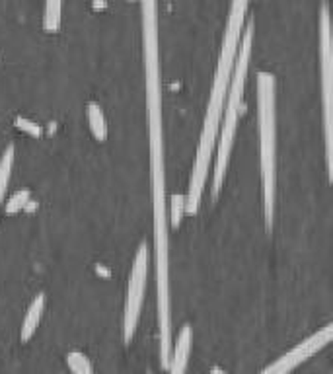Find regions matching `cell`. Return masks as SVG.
<instances>
[{
    "mask_svg": "<svg viewBox=\"0 0 333 374\" xmlns=\"http://www.w3.org/2000/svg\"><path fill=\"white\" fill-rule=\"evenodd\" d=\"M247 6H250V0H232V6H230L226 29H224V37H222V47H220V57L217 62V72H215V80H212V88H210V100L207 104V112H205L201 139H199L191 180H189V187H187V195H185V213L187 215L199 213L203 189L207 183V175H209L212 148L217 145V137H219L224 100L228 98V88L232 82L234 65H236L238 47H240L242 34H244Z\"/></svg>",
    "mask_w": 333,
    "mask_h": 374,
    "instance_id": "6da1fadb",
    "label": "cell"
},
{
    "mask_svg": "<svg viewBox=\"0 0 333 374\" xmlns=\"http://www.w3.org/2000/svg\"><path fill=\"white\" fill-rule=\"evenodd\" d=\"M257 123L261 166L263 215L267 232L273 230L277 197V80L271 72H257Z\"/></svg>",
    "mask_w": 333,
    "mask_h": 374,
    "instance_id": "7a4b0ae2",
    "label": "cell"
},
{
    "mask_svg": "<svg viewBox=\"0 0 333 374\" xmlns=\"http://www.w3.org/2000/svg\"><path fill=\"white\" fill-rule=\"evenodd\" d=\"M252 39H254V24L250 22V24L244 27V34H242V41H240V47H238L236 65H234V74H232V82H230V88H228L224 121L220 125L217 164H215V172H212V187H210L212 199H217L220 189H222L224 175H226L228 170V162H230V152H232L234 137H236L238 117H240L242 107H244V90L245 80H247V69H250Z\"/></svg>",
    "mask_w": 333,
    "mask_h": 374,
    "instance_id": "3957f363",
    "label": "cell"
},
{
    "mask_svg": "<svg viewBox=\"0 0 333 374\" xmlns=\"http://www.w3.org/2000/svg\"><path fill=\"white\" fill-rule=\"evenodd\" d=\"M320 76H322V105H324V137L327 180L333 183V26L329 4L320 8Z\"/></svg>",
    "mask_w": 333,
    "mask_h": 374,
    "instance_id": "277c9868",
    "label": "cell"
},
{
    "mask_svg": "<svg viewBox=\"0 0 333 374\" xmlns=\"http://www.w3.org/2000/svg\"><path fill=\"white\" fill-rule=\"evenodd\" d=\"M149 246L142 242L132 260L131 275H129V287L125 298V310H123V341L129 345L137 333L140 320V310L144 302V290H147V279H149Z\"/></svg>",
    "mask_w": 333,
    "mask_h": 374,
    "instance_id": "5b68a950",
    "label": "cell"
},
{
    "mask_svg": "<svg viewBox=\"0 0 333 374\" xmlns=\"http://www.w3.org/2000/svg\"><path fill=\"white\" fill-rule=\"evenodd\" d=\"M333 341V322H329L327 326H324L322 330H318L315 333H312L310 338H306L304 341H300L297 347L290 349L289 353H285L283 357L277 359L273 365H269L267 368H263L265 374H287L297 370L298 366L302 363H306L308 359L314 357L318 351H322L324 347H327Z\"/></svg>",
    "mask_w": 333,
    "mask_h": 374,
    "instance_id": "8992f818",
    "label": "cell"
},
{
    "mask_svg": "<svg viewBox=\"0 0 333 374\" xmlns=\"http://www.w3.org/2000/svg\"><path fill=\"white\" fill-rule=\"evenodd\" d=\"M193 343V330L189 323H184V328L177 333V340L172 349V361L168 366V373L172 374H184L187 368V361H189V353H191Z\"/></svg>",
    "mask_w": 333,
    "mask_h": 374,
    "instance_id": "52a82bcc",
    "label": "cell"
},
{
    "mask_svg": "<svg viewBox=\"0 0 333 374\" xmlns=\"http://www.w3.org/2000/svg\"><path fill=\"white\" fill-rule=\"evenodd\" d=\"M43 312H45V295H37L34 300H32V305L27 306L24 322H22V333H20L22 343H27V341L34 338L35 330H37V326H39L41 318H43Z\"/></svg>",
    "mask_w": 333,
    "mask_h": 374,
    "instance_id": "ba28073f",
    "label": "cell"
},
{
    "mask_svg": "<svg viewBox=\"0 0 333 374\" xmlns=\"http://www.w3.org/2000/svg\"><path fill=\"white\" fill-rule=\"evenodd\" d=\"M86 117H88V127L90 133L94 135V139L97 142H104L107 139V121H105L104 109L100 107L96 102H90L86 105Z\"/></svg>",
    "mask_w": 333,
    "mask_h": 374,
    "instance_id": "9c48e42d",
    "label": "cell"
},
{
    "mask_svg": "<svg viewBox=\"0 0 333 374\" xmlns=\"http://www.w3.org/2000/svg\"><path fill=\"white\" fill-rule=\"evenodd\" d=\"M62 6H64V0H45V8H43L45 32L55 34V32L61 27Z\"/></svg>",
    "mask_w": 333,
    "mask_h": 374,
    "instance_id": "30bf717a",
    "label": "cell"
},
{
    "mask_svg": "<svg viewBox=\"0 0 333 374\" xmlns=\"http://www.w3.org/2000/svg\"><path fill=\"white\" fill-rule=\"evenodd\" d=\"M12 164H14V147L10 145V147L4 150L2 158H0V209H2L4 195H6V189H8Z\"/></svg>",
    "mask_w": 333,
    "mask_h": 374,
    "instance_id": "8fae6325",
    "label": "cell"
},
{
    "mask_svg": "<svg viewBox=\"0 0 333 374\" xmlns=\"http://www.w3.org/2000/svg\"><path fill=\"white\" fill-rule=\"evenodd\" d=\"M67 363H69V368L72 373L76 374H90L92 373V363L86 355H82L79 351H72L67 355Z\"/></svg>",
    "mask_w": 333,
    "mask_h": 374,
    "instance_id": "7c38bea8",
    "label": "cell"
},
{
    "mask_svg": "<svg viewBox=\"0 0 333 374\" xmlns=\"http://www.w3.org/2000/svg\"><path fill=\"white\" fill-rule=\"evenodd\" d=\"M185 213V195H174L170 203V227L177 228L182 225V217Z\"/></svg>",
    "mask_w": 333,
    "mask_h": 374,
    "instance_id": "4fadbf2b",
    "label": "cell"
},
{
    "mask_svg": "<svg viewBox=\"0 0 333 374\" xmlns=\"http://www.w3.org/2000/svg\"><path fill=\"white\" fill-rule=\"evenodd\" d=\"M29 201V192H18L12 199H10L8 213H18L22 207H26V203Z\"/></svg>",
    "mask_w": 333,
    "mask_h": 374,
    "instance_id": "5bb4252c",
    "label": "cell"
}]
</instances>
